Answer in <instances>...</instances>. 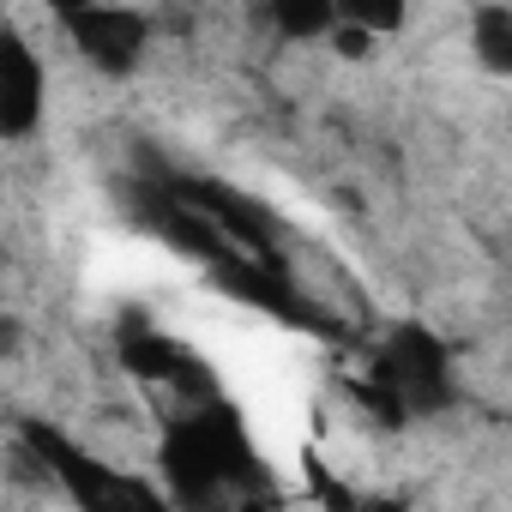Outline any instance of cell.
<instances>
[{
	"label": "cell",
	"instance_id": "5b68a950",
	"mask_svg": "<svg viewBox=\"0 0 512 512\" xmlns=\"http://www.w3.org/2000/svg\"><path fill=\"white\" fill-rule=\"evenodd\" d=\"M121 362H127V374H139V380H181V374L193 368L187 350H181L169 332H151V326L121 332Z\"/></svg>",
	"mask_w": 512,
	"mask_h": 512
},
{
	"label": "cell",
	"instance_id": "3957f363",
	"mask_svg": "<svg viewBox=\"0 0 512 512\" xmlns=\"http://www.w3.org/2000/svg\"><path fill=\"white\" fill-rule=\"evenodd\" d=\"M235 470V452L223 440L217 422H181L169 440H163V476H169V494L199 506L223 488V476Z\"/></svg>",
	"mask_w": 512,
	"mask_h": 512
},
{
	"label": "cell",
	"instance_id": "8fae6325",
	"mask_svg": "<svg viewBox=\"0 0 512 512\" xmlns=\"http://www.w3.org/2000/svg\"><path fill=\"white\" fill-rule=\"evenodd\" d=\"M49 7H55V13L67 19V13H79V7H97V0H49Z\"/></svg>",
	"mask_w": 512,
	"mask_h": 512
},
{
	"label": "cell",
	"instance_id": "8992f818",
	"mask_svg": "<svg viewBox=\"0 0 512 512\" xmlns=\"http://www.w3.org/2000/svg\"><path fill=\"white\" fill-rule=\"evenodd\" d=\"M470 43L488 73H512V13L506 7H482L470 19Z\"/></svg>",
	"mask_w": 512,
	"mask_h": 512
},
{
	"label": "cell",
	"instance_id": "7a4b0ae2",
	"mask_svg": "<svg viewBox=\"0 0 512 512\" xmlns=\"http://www.w3.org/2000/svg\"><path fill=\"white\" fill-rule=\"evenodd\" d=\"M374 380L392 386L404 398V410H440L452 398V368H446V350L422 332V326H404L392 332L386 356L374 362Z\"/></svg>",
	"mask_w": 512,
	"mask_h": 512
},
{
	"label": "cell",
	"instance_id": "ba28073f",
	"mask_svg": "<svg viewBox=\"0 0 512 512\" xmlns=\"http://www.w3.org/2000/svg\"><path fill=\"white\" fill-rule=\"evenodd\" d=\"M332 7H338V19H350V25L374 31V37L404 25V0H332Z\"/></svg>",
	"mask_w": 512,
	"mask_h": 512
},
{
	"label": "cell",
	"instance_id": "9c48e42d",
	"mask_svg": "<svg viewBox=\"0 0 512 512\" xmlns=\"http://www.w3.org/2000/svg\"><path fill=\"white\" fill-rule=\"evenodd\" d=\"M332 49L344 55V61H368L374 55V31H362V25H350V19H332Z\"/></svg>",
	"mask_w": 512,
	"mask_h": 512
},
{
	"label": "cell",
	"instance_id": "52a82bcc",
	"mask_svg": "<svg viewBox=\"0 0 512 512\" xmlns=\"http://www.w3.org/2000/svg\"><path fill=\"white\" fill-rule=\"evenodd\" d=\"M266 7H272V25L284 37H326L338 19L332 0H266Z\"/></svg>",
	"mask_w": 512,
	"mask_h": 512
},
{
	"label": "cell",
	"instance_id": "277c9868",
	"mask_svg": "<svg viewBox=\"0 0 512 512\" xmlns=\"http://www.w3.org/2000/svg\"><path fill=\"white\" fill-rule=\"evenodd\" d=\"M43 121V61L37 49L0 25V139H25Z\"/></svg>",
	"mask_w": 512,
	"mask_h": 512
},
{
	"label": "cell",
	"instance_id": "6da1fadb",
	"mask_svg": "<svg viewBox=\"0 0 512 512\" xmlns=\"http://www.w3.org/2000/svg\"><path fill=\"white\" fill-rule=\"evenodd\" d=\"M67 37H73V49H79L97 73L127 79V73L139 67L145 43H151V19L133 13V7H115V0H97V7L67 13Z\"/></svg>",
	"mask_w": 512,
	"mask_h": 512
},
{
	"label": "cell",
	"instance_id": "30bf717a",
	"mask_svg": "<svg viewBox=\"0 0 512 512\" xmlns=\"http://www.w3.org/2000/svg\"><path fill=\"white\" fill-rule=\"evenodd\" d=\"M7 350H19V326H13L7 314H0V356H7Z\"/></svg>",
	"mask_w": 512,
	"mask_h": 512
}]
</instances>
